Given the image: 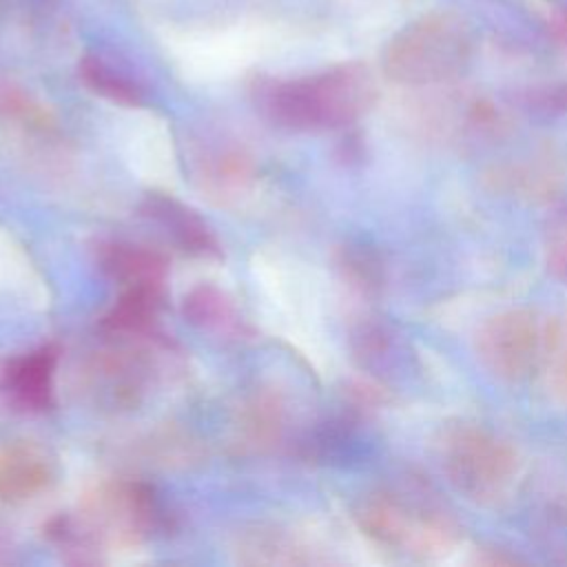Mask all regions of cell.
Masks as SVG:
<instances>
[{
	"label": "cell",
	"mask_w": 567,
	"mask_h": 567,
	"mask_svg": "<svg viewBox=\"0 0 567 567\" xmlns=\"http://www.w3.org/2000/svg\"><path fill=\"white\" fill-rule=\"evenodd\" d=\"M259 109L295 131L343 128L365 115L377 100V82L361 62H343L312 75L275 80L257 89Z\"/></svg>",
	"instance_id": "6da1fadb"
},
{
	"label": "cell",
	"mask_w": 567,
	"mask_h": 567,
	"mask_svg": "<svg viewBox=\"0 0 567 567\" xmlns=\"http://www.w3.org/2000/svg\"><path fill=\"white\" fill-rule=\"evenodd\" d=\"M474 58V29L452 9H434L401 27L383 47L388 80L427 89L458 78Z\"/></svg>",
	"instance_id": "7a4b0ae2"
},
{
	"label": "cell",
	"mask_w": 567,
	"mask_h": 567,
	"mask_svg": "<svg viewBox=\"0 0 567 567\" xmlns=\"http://www.w3.org/2000/svg\"><path fill=\"white\" fill-rule=\"evenodd\" d=\"M354 518L374 543L416 558L445 556L458 543L454 518L423 492H374L357 505Z\"/></svg>",
	"instance_id": "3957f363"
},
{
	"label": "cell",
	"mask_w": 567,
	"mask_h": 567,
	"mask_svg": "<svg viewBox=\"0 0 567 567\" xmlns=\"http://www.w3.org/2000/svg\"><path fill=\"white\" fill-rule=\"evenodd\" d=\"M439 465L450 485L465 498L489 505L507 496L520 461L507 439L485 425L456 421L441 430Z\"/></svg>",
	"instance_id": "277c9868"
},
{
	"label": "cell",
	"mask_w": 567,
	"mask_h": 567,
	"mask_svg": "<svg viewBox=\"0 0 567 567\" xmlns=\"http://www.w3.org/2000/svg\"><path fill=\"white\" fill-rule=\"evenodd\" d=\"M556 319L532 308H509L487 317L474 337L478 361L496 379L518 383L536 377L558 346Z\"/></svg>",
	"instance_id": "5b68a950"
},
{
	"label": "cell",
	"mask_w": 567,
	"mask_h": 567,
	"mask_svg": "<svg viewBox=\"0 0 567 567\" xmlns=\"http://www.w3.org/2000/svg\"><path fill=\"white\" fill-rule=\"evenodd\" d=\"M95 518L126 538L146 534L155 518L157 507L153 492L142 483H117L100 492L95 501Z\"/></svg>",
	"instance_id": "8992f818"
},
{
	"label": "cell",
	"mask_w": 567,
	"mask_h": 567,
	"mask_svg": "<svg viewBox=\"0 0 567 567\" xmlns=\"http://www.w3.org/2000/svg\"><path fill=\"white\" fill-rule=\"evenodd\" d=\"M60 350L42 346L29 354L13 359L2 374V385L11 399L31 412H42L53 405V370Z\"/></svg>",
	"instance_id": "52a82bcc"
},
{
	"label": "cell",
	"mask_w": 567,
	"mask_h": 567,
	"mask_svg": "<svg viewBox=\"0 0 567 567\" xmlns=\"http://www.w3.org/2000/svg\"><path fill=\"white\" fill-rule=\"evenodd\" d=\"M352 354L357 363L379 379L396 377L410 368L412 352H408L405 341L383 321L368 319L361 321L352 332Z\"/></svg>",
	"instance_id": "ba28073f"
},
{
	"label": "cell",
	"mask_w": 567,
	"mask_h": 567,
	"mask_svg": "<svg viewBox=\"0 0 567 567\" xmlns=\"http://www.w3.org/2000/svg\"><path fill=\"white\" fill-rule=\"evenodd\" d=\"M144 215L155 219L166 233L177 241V246L184 252L197 255V257H219V246L208 226L190 210L188 206L179 204L177 199L162 195V193H148L142 204Z\"/></svg>",
	"instance_id": "9c48e42d"
},
{
	"label": "cell",
	"mask_w": 567,
	"mask_h": 567,
	"mask_svg": "<svg viewBox=\"0 0 567 567\" xmlns=\"http://www.w3.org/2000/svg\"><path fill=\"white\" fill-rule=\"evenodd\" d=\"M51 481V467L29 445L0 447V498L24 501L44 489Z\"/></svg>",
	"instance_id": "30bf717a"
},
{
	"label": "cell",
	"mask_w": 567,
	"mask_h": 567,
	"mask_svg": "<svg viewBox=\"0 0 567 567\" xmlns=\"http://www.w3.org/2000/svg\"><path fill=\"white\" fill-rule=\"evenodd\" d=\"M102 270L122 284L128 286H164L166 279V259L148 248L133 244H109L100 250Z\"/></svg>",
	"instance_id": "8fae6325"
},
{
	"label": "cell",
	"mask_w": 567,
	"mask_h": 567,
	"mask_svg": "<svg viewBox=\"0 0 567 567\" xmlns=\"http://www.w3.org/2000/svg\"><path fill=\"white\" fill-rule=\"evenodd\" d=\"M162 290L164 286H128L104 317L102 328L115 334L151 332L162 308Z\"/></svg>",
	"instance_id": "7c38bea8"
},
{
	"label": "cell",
	"mask_w": 567,
	"mask_h": 567,
	"mask_svg": "<svg viewBox=\"0 0 567 567\" xmlns=\"http://www.w3.org/2000/svg\"><path fill=\"white\" fill-rule=\"evenodd\" d=\"M78 73L82 82L97 95L124 104V106H140L144 102L142 86L128 78L122 69L113 66L97 53H89L80 60Z\"/></svg>",
	"instance_id": "4fadbf2b"
},
{
	"label": "cell",
	"mask_w": 567,
	"mask_h": 567,
	"mask_svg": "<svg viewBox=\"0 0 567 567\" xmlns=\"http://www.w3.org/2000/svg\"><path fill=\"white\" fill-rule=\"evenodd\" d=\"M0 120L24 135H49L55 126L51 113L18 86H0Z\"/></svg>",
	"instance_id": "5bb4252c"
},
{
	"label": "cell",
	"mask_w": 567,
	"mask_h": 567,
	"mask_svg": "<svg viewBox=\"0 0 567 567\" xmlns=\"http://www.w3.org/2000/svg\"><path fill=\"white\" fill-rule=\"evenodd\" d=\"M339 266L346 279L361 292L374 295L385 284V264L370 246H348L341 250Z\"/></svg>",
	"instance_id": "9a60e30c"
},
{
	"label": "cell",
	"mask_w": 567,
	"mask_h": 567,
	"mask_svg": "<svg viewBox=\"0 0 567 567\" xmlns=\"http://www.w3.org/2000/svg\"><path fill=\"white\" fill-rule=\"evenodd\" d=\"M184 317L202 328H221L233 317L226 297L213 286H197L184 297Z\"/></svg>",
	"instance_id": "2e32d148"
},
{
	"label": "cell",
	"mask_w": 567,
	"mask_h": 567,
	"mask_svg": "<svg viewBox=\"0 0 567 567\" xmlns=\"http://www.w3.org/2000/svg\"><path fill=\"white\" fill-rule=\"evenodd\" d=\"M252 166L248 159L239 155H221V159L208 173V182L217 193L241 190L244 184L250 179Z\"/></svg>",
	"instance_id": "e0dca14e"
},
{
	"label": "cell",
	"mask_w": 567,
	"mask_h": 567,
	"mask_svg": "<svg viewBox=\"0 0 567 567\" xmlns=\"http://www.w3.org/2000/svg\"><path fill=\"white\" fill-rule=\"evenodd\" d=\"M529 102L536 104V109H540L545 113L567 111V80L558 82V84H549L545 89H538L536 93H532Z\"/></svg>",
	"instance_id": "ac0fdd59"
},
{
	"label": "cell",
	"mask_w": 567,
	"mask_h": 567,
	"mask_svg": "<svg viewBox=\"0 0 567 567\" xmlns=\"http://www.w3.org/2000/svg\"><path fill=\"white\" fill-rule=\"evenodd\" d=\"M554 390L560 401L567 405V359H563L554 370Z\"/></svg>",
	"instance_id": "d6986e66"
},
{
	"label": "cell",
	"mask_w": 567,
	"mask_h": 567,
	"mask_svg": "<svg viewBox=\"0 0 567 567\" xmlns=\"http://www.w3.org/2000/svg\"><path fill=\"white\" fill-rule=\"evenodd\" d=\"M554 29H556L558 38L567 44V9H565L563 13H558V18H556V22H554Z\"/></svg>",
	"instance_id": "ffe728a7"
}]
</instances>
